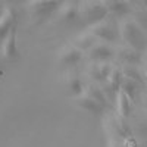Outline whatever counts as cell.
<instances>
[{
  "mask_svg": "<svg viewBox=\"0 0 147 147\" xmlns=\"http://www.w3.org/2000/svg\"><path fill=\"white\" fill-rule=\"evenodd\" d=\"M132 105H134V100L122 88H119L115 97V107H116L118 116L122 119H128L132 112Z\"/></svg>",
  "mask_w": 147,
  "mask_h": 147,
  "instance_id": "8",
  "label": "cell"
},
{
  "mask_svg": "<svg viewBox=\"0 0 147 147\" xmlns=\"http://www.w3.org/2000/svg\"><path fill=\"white\" fill-rule=\"evenodd\" d=\"M112 69L113 65H110V62H91L88 68V74L97 82H105L110 75Z\"/></svg>",
  "mask_w": 147,
  "mask_h": 147,
  "instance_id": "12",
  "label": "cell"
},
{
  "mask_svg": "<svg viewBox=\"0 0 147 147\" xmlns=\"http://www.w3.org/2000/svg\"><path fill=\"white\" fill-rule=\"evenodd\" d=\"M2 12H3V9H2V7H0V15H2Z\"/></svg>",
  "mask_w": 147,
  "mask_h": 147,
  "instance_id": "21",
  "label": "cell"
},
{
  "mask_svg": "<svg viewBox=\"0 0 147 147\" xmlns=\"http://www.w3.org/2000/svg\"><path fill=\"white\" fill-rule=\"evenodd\" d=\"M109 15L106 6L102 0H80L78 3V18L87 27L105 19Z\"/></svg>",
  "mask_w": 147,
  "mask_h": 147,
  "instance_id": "2",
  "label": "cell"
},
{
  "mask_svg": "<svg viewBox=\"0 0 147 147\" xmlns=\"http://www.w3.org/2000/svg\"><path fill=\"white\" fill-rule=\"evenodd\" d=\"M88 31L99 41L109 43V44H113L119 38V24L115 22L113 19L107 18V16L99 22L93 24V25H90Z\"/></svg>",
  "mask_w": 147,
  "mask_h": 147,
  "instance_id": "3",
  "label": "cell"
},
{
  "mask_svg": "<svg viewBox=\"0 0 147 147\" xmlns=\"http://www.w3.org/2000/svg\"><path fill=\"white\" fill-rule=\"evenodd\" d=\"M78 3L80 0H65L57 7V15L62 22H74L78 19Z\"/></svg>",
  "mask_w": 147,
  "mask_h": 147,
  "instance_id": "9",
  "label": "cell"
},
{
  "mask_svg": "<svg viewBox=\"0 0 147 147\" xmlns=\"http://www.w3.org/2000/svg\"><path fill=\"white\" fill-rule=\"evenodd\" d=\"M118 24H119V38L127 46L143 53L147 49V31L141 25V22L137 18L125 15L119 18Z\"/></svg>",
  "mask_w": 147,
  "mask_h": 147,
  "instance_id": "1",
  "label": "cell"
},
{
  "mask_svg": "<svg viewBox=\"0 0 147 147\" xmlns=\"http://www.w3.org/2000/svg\"><path fill=\"white\" fill-rule=\"evenodd\" d=\"M122 74H124V77H127V78H129V80H134V81H137L138 84L143 82L141 72L138 71L137 65H124V68H122Z\"/></svg>",
  "mask_w": 147,
  "mask_h": 147,
  "instance_id": "19",
  "label": "cell"
},
{
  "mask_svg": "<svg viewBox=\"0 0 147 147\" xmlns=\"http://www.w3.org/2000/svg\"><path fill=\"white\" fill-rule=\"evenodd\" d=\"M103 5L106 6L107 12L113 16H118V18H122L129 13V6L131 3L128 0H102Z\"/></svg>",
  "mask_w": 147,
  "mask_h": 147,
  "instance_id": "14",
  "label": "cell"
},
{
  "mask_svg": "<svg viewBox=\"0 0 147 147\" xmlns=\"http://www.w3.org/2000/svg\"><path fill=\"white\" fill-rule=\"evenodd\" d=\"M116 56L124 65H140L141 62V52L136 50L129 46L119 47L116 50Z\"/></svg>",
  "mask_w": 147,
  "mask_h": 147,
  "instance_id": "13",
  "label": "cell"
},
{
  "mask_svg": "<svg viewBox=\"0 0 147 147\" xmlns=\"http://www.w3.org/2000/svg\"><path fill=\"white\" fill-rule=\"evenodd\" d=\"M66 88L69 91V94L75 99V97L81 96L84 93V88H85V85L82 82V80L78 77V75H71L66 81Z\"/></svg>",
  "mask_w": 147,
  "mask_h": 147,
  "instance_id": "17",
  "label": "cell"
},
{
  "mask_svg": "<svg viewBox=\"0 0 147 147\" xmlns=\"http://www.w3.org/2000/svg\"><path fill=\"white\" fill-rule=\"evenodd\" d=\"M59 7V0H31L28 12L34 19H46Z\"/></svg>",
  "mask_w": 147,
  "mask_h": 147,
  "instance_id": "4",
  "label": "cell"
},
{
  "mask_svg": "<svg viewBox=\"0 0 147 147\" xmlns=\"http://www.w3.org/2000/svg\"><path fill=\"white\" fill-rule=\"evenodd\" d=\"M3 2H5V3H15L16 0H3Z\"/></svg>",
  "mask_w": 147,
  "mask_h": 147,
  "instance_id": "20",
  "label": "cell"
},
{
  "mask_svg": "<svg viewBox=\"0 0 147 147\" xmlns=\"http://www.w3.org/2000/svg\"><path fill=\"white\" fill-rule=\"evenodd\" d=\"M84 93H85V94H88L90 97H93V99H94L96 102H99V103H100L103 107H106V109L112 106V102L109 100V97L106 96V93H105L103 87H102V85H99V84H96V82H90L88 85H85Z\"/></svg>",
  "mask_w": 147,
  "mask_h": 147,
  "instance_id": "15",
  "label": "cell"
},
{
  "mask_svg": "<svg viewBox=\"0 0 147 147\" xmlns=\"http://www.w3.org/2000/svg\"><path fill=\"white\" fill-rule=\"evenodd\" d=\"M16 24V15L10 6L3 7V12L0 15V44L3 43L6 35L10 32L12 27Z\"/></svg>",
  "mask_w": 147,
  "mask_h": 147,
  "instance_id": "10",
  "label": "cell"
},
{
  "mask_svg": "<svg viewBox=\"0 0 147 147\" xmlns=\"http://www.w3.org/2000/svg\"><path fill=\"white\" fill-rule=\"evenodd\" d=\"M85 55L90 62H110L115 57L116 52L109 43L97 41Z\"/></svg>",
  "mask_w": 147,
  "mask_h": 147,
  "instance_id": "5",
  "label": "cell"
},
{
  "mask_svg": "<svg viewBox=\"0 0 147 147\" xmlns=\"http://www.w3.org/2000/svg\"><path fill=\"white\" fill-rule=\"evenodd\" d=\"M84 52L81 50V49H78L75 44H72V46H66L65 49H62L59 53V62L62 63L63 66H77L82 57H84Z\"/></svg>",
  "mask_w": 147,
  "mask_h": 147,
  "instance_id": "6",
  "label": "cell"
},
{
  "mask_svg": "<svg viewBox=\"0 0 147 147\" xmlns=\"http://www.w3.org/2000/svg\"><path fill=\"white\" fill-rule=\"evenodd\" d=\"M75 103H77V106L80 109L85 110V112H88L91 115H97V116L102 115L105 112V109H106L99 102H96L93 97H90L88 94H85V93H82L81 96L75 97Z\"/></svg>",
  "mask_w": 147,
  "mask_h": 147,
  "instance_id": "11",
  "label": "cell"
},
{
  "mask_svg": "<svg viewBox=\"0 0 147 147\" xmlns=\"http://www.w3.org/2000/svg\"><path fill=\"white\" fill-rule=\"evenodd\" d=\"M138 85H140V84H138L137 81H134V80H129V78L124 77V80H122V84H121V88L124 90L134 102H136V97H137V94H138V91H140Z\"/></svg>",
  "mask_w": 147,
  "mask_h": 147,
  "instance_id": "18",
  "label": "cell"
},
{
  "mask_svg": "<svg viewBox=\"0 0 147 147\" xmlns=\"http://www.w3.org/2000/svg\"><path fill=\"white\" fill-rule=\"evenodd\" d=\"M97 41H99V40H97L96 37H94V35L87 30L84 34H81V35H78V37H77V38H75V43H74V44H75L78 49H81V50H82L84 53H87V52L90 50V49H91Z\"/></svg>",
  "mask_w": 147,
  "mask_h": 147,
  "instance_id": "16",
  "label": "cell"
},
{
  "mask_svg": "<svg viewBox=\"0 0 147 147\" xmlns=\"http://www.w3.org/2000/svg\"><path fill=\"white\" fill-rule=\"evenodd\" d=\"M2 46V56L6 60H15L18 57V43H16V24L12 27L10 32L6 35Z\"/></svg>",
  "mask_w": 147,
  "mask_h": 147,
  "instance_id": "7",
  "label": "cell"
}]
</instances>
